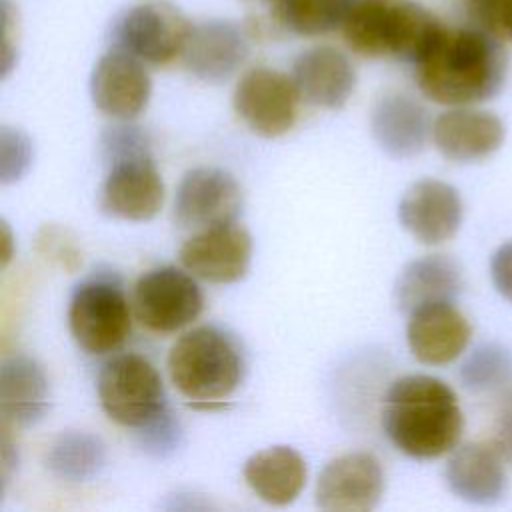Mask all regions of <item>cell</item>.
<instances>
[{
	"mask_svg": "<svg viewBox=\"0 0 512 512\" xmlns=\"http://www.w3.org/2000/svg\"><path fill=\"white\" fill-rule=\"evenodd\" d=\"M508 50L502 40L468 24L442 26L414 62L420 92L436 104L474 106L494 98L508 76Z\"/></svg>",
	"mask_w": 512,
	"mask_h": 512,
	"instance_id": "6da1fadb",
	"label": "cell"
},
{
	"mask_svg": "<svg viewBox=\"0 0 512 512\" xmlns=\"http://www.w3.org/2000/svg\"><path fill=\"white\" fill-rule=\"evenodd\" d=\"M382 428L396 450L432 460L456 448L464 416L454 390L440 378L408 374L390 384L382 402Z\"/></svg>",
	"mask_w": 512,
	"mask_h": 512,
	"instance_id": "7a4b0ae2",
	"label": "cell"
},
{
	"mask_svg": "<svg viewBox=\"0 0 512 512\" xmlns=\"http://www.w3.org/2000/svg\"><path fill=\"white\" fill-rule=\"evenodd\" d=\"M106 176L98 204L102 212L122 220H150L164 202V182L154 164L146 134L138 126L116 124L100 140Z\"/></svg>",
	"mask_w": 512,
	"mask_h": 512,
	"instance_id": "3957f363",
	"label": "cell"
},
{
	"mask_svg": "<svg viewBox=\"0 0 512 512\" xmlns=\"http://www.w3.org/2000/svg\"><path fill=\"white\" fill-rule=\"evenodd\" d=\"M166 368L174 388L200 408L224 406L246 370L238 340L218 326L184 332L170 348Z\"/></svg>",
	"mask_w": 512,
	"mask_h": 512,
	"instance_id": "277c9868",
	"label": "cell"
},
{
	"mask_svg": "<svg viewBox=\"0 0 512 512\" xmlns=\"http://www.w3.org/2000/svg\"><path fill=\"white\" fill-rule=\"evenodd\" d=\"M442 26L428 8L414 0H354L342 34L356 54L392 56L414 64Z\"/></svg>",
	"mask_w": 512,
	"mask_h": 512,
	"instance_id": "5b68a950",
	"label": "cell"
},
{
	"mask_svg": "<svg viewBox=\"0 0 512 512\" xmlns=\"http://www.w3.org/2000/svg\"><path fill=\"white\" fill-rule=\"evenodd\" d=\"M96 388L106 416L136 432L168 410L162 376L148 358L134 352L104 362Z\"/></svg>",
	"mask_w": 512,
	"mask_h": 512,
	"instance_id": "8992f818",
	"label": "cell"
},
{
	"mask_svg": "<svg viewBox=\"0 0 512 512\" xmlns=\"http://www.w3.org/2000/svg\"><path fill=\"white\" fill-rule=\"evenodd\" d=\"M132 314L128 298L112 278H86L68 302V328L74 342L92 356L116 352L128 338Z\"/></svg>",
	"mask_w": 512,
	"mask_h": 512,
	"instance_id": "52a82bcc",
	"label": "cell"
},
{
	"mask_svg": "<svg viewBox=\"0 0 512 512\" xmlns=\"http://www.w3.org/2000/svg\"><path fill=\"white\" fill-rule=\"evenodd\" d=\"M186 268L158 266L144 272L132 290L136 320L154 334H174L192 324L204 308L200 286Z\"/></svg>",
	"mask_w": 512,
	"mask_h": 512,
	"instance_id": "ba28073f",
	"label": "cell"
},
{
	"mask_svg": "<svg viewBox=\"0 0 512 512\" xmlns=\"http://www.w3.org/2000/svg\"><path fill=\"white\" fill-rule=\"evenodd\" d=\"M192 24L168 2H148L126 10L112 28L114 48L160 66L182 56Z\"/></svg>",
	"mask_w": 512,
	"mask_h": 512,
	"instance_id": "9c48e42d",
	"label": "cell"
},
{
	"mask_svg": "<svg viewBox=\"0 0 512 512\" xmlns=\"http://www.w3.org/2000/svg\"><path fill=\"white\" fill-rule=\"evenodd\" d=\"M300 100L292 76L266 66L244 72L232 94L234 112L264 138L282 136L296 124Z\"/></svg>",
	"mask_w": 512,
	"mask_h": 512,
	"instance_id": "30bf717a",
	"label": "cell"
},
{
	"mask_svg": "<svg viewBox=\"0 0 512 512\" xmlns=\"http://www.w3.org/2000/svg\"><path fill=\"white\" fill-rule=\"evenodd\" d=\"M242 210V188L236 178L214 166L188 170L174 194L172 216L184 230H204L234 222Z\"/></svg>",
	"mask_w": 512,
	"mask_h": 512,
	"instance_id": "8fae6325",
	"label": "cell"
},
{
	"mask_svg": "<svg viewBox=\"0 0 512 512\" xmlns=\"http://www.w3.org/2000/svg\"><path fill=\"white\" fill-rule=\"evenodd\" d=\"M182 268L212 284H232L246 276L252 260V236L234 222L192 234L178 252Z\"/></svg>",
	"mask_w": 512,
	"mask_h": 512,
	"instance_id": "7c38bea8",
	"label": "cell"
},
{
	"mask_svg": "<svg viewBox=\"0 0 512 512\" xmlns=\"http://www.w3.org/2000/svg\"><path fill=\"white\" fill-rule=\"evenodd\" d=\"M384 492V472L370 452H348L330 460L316 482V504L328 512L374 510Z\"/></svg>",
	"mask_w": 512,
	"mask_h": 512,
	"instance_id": "4fadbf2b",
	"label": "cell"
},
{
	"mask_svg": "<svg viewBox=\"0 0 512 512\" xmlns=\"http://www.w3.org/2000/svg\"><path fill=\"white\" fill-rule=\"evenodd\" d=\"M152 80L140 58L112 48L98 58L90 74V96L94 106L116 120L128 122L148 106Z\"/></svg>",
	"mask_w": 512,
	"mask_h": 512,
	"instance_id": "5bb4252c",
	"label": "cell"
},
{
	"mask_svg": "<svg viewBox=\"0 0 512 512\" xmlns=\"http://www.w3.org/2000/svg\"><path fill=\"white\" fill-rule=\"evenodd\" d=\"M462 214L464 206L458 190L436 178L410 184L398 204L402 228L426 246L450 240L462 224Z\"/></svg>",
	"mask_w": 512,
	"mask_h": 512,
	"instance_id": "9a60e30c",
	"label": "cell"
},
{
	"mask_svg": "<svg viewBox=\"0 0 512 512\" xmlns=\"http://www.w3.org/2000/svg\"><path fill=\"white\" fill-rule=\"evenodd\" d=\"M504 122L480 108L452 106L432 122V142L450 162L470 164L492 156L504 144Z\"/></svg>",
	"mask_w": 512,
	"mask_h": 512,
	"instance_id": "2e32d148",
	"label": "cell"
},
{
	"mask_svg": "<svg viewBox=\"0 0 512 512\" xmlns=\"http://www.w3.org/2000/svg\"><path fill=\"white\" fill-rule=\"evenodd\" d=\"M472 326L454 302H436L408 314L406 342L412 356L428 366L454 362L468 346Z\"/></svg>",
	"mask_w": 512,
	"mask_h": 512,
	"instance_id": "e0dca14e",
	"label": "cell"
},
{
	"mask_svg": "<svg viewBox=\"0 0 512 512\" xmlns=\"http://www.w3.org/2000/svg\"><path fill=\"white\" fill-rule=\"evenodd\" d=\"M504 462L492 442H468L452 450L444 478L456 498L476 506H490L506 494Z\"/></svg>",
	"mask_w": 512,
	"mask_h": 512,
	"instance_id": "ac0fdd59",
	"label": "cell"
},
{
	"mask_svg": "<svg viewBox=\"0 0 512 512\" xmlns=\"http://www.w3.org/2000/svg\"><path fill=\"white\" fill-rule=\"evenodd\" d=\"M248 40L234 22L212 20L192 26L182 60L186 70L212 84L228 80L246 60Z\"/></svg>",
	"mask_w": 512,
	"mask_h": 512,
	"instance_id": "d6986e66",
	"label": "cell"
},
{
	"mask_svg": "<svg viewBox=\"0 0 512 512\" xmlns=\"http://www.w3.org/2000/svg\"><path fill=\"white\" fill-rule=\"evenodd\" d=\"M292 80L304 102L328 110L342 108L356 88L352 62L332 46L304 50L292 64Z\"/></svg>",
	"mask_w": 512,
	"mask_h": 512,
	"instance_id": "ffe728a7",
	"label": "cell"
},
{
	"mask_svg": "<svg viewBox=\"0 0 512 512\" xmlns=\"http://www.w3.org/2000/svg\"><path fill=\"white\" fill-rule=\"evenodd\" d=\"M372 136L392 158H412L432 136L426 108L406 94H384L376 100L370 114Z\"/></svg>",
	"mask_w": 512,
	"mask_h": 512,
	"instance_id": "44dd1931",
	"label": "cell"
},
{
	"mask_svg": "<svg viewBox=\"0 0 512 512\" xmlns=\"http://www.w3.org/2000/svg\"><path fill=\"white\" fill-rule=\"evenodd\" d=\"M50 408V386L42 366L24 354L2 360L0 368V412L6 426L30 428Z\"/></svg>",
	"mask_w": 512,
	"mask_h": 512,
	"instance_id": "7402d4cb",
	"label": "cell"
},
{
	"mask_svg": "<svg viewBox=\"0 0 512 512\" xmlns=\"http://www.w3.org/2000/svg\"><path fill=\"white\" fill-rule=\"evenodd\" d=\"M464 278L460 264L446 254H428L410 260L394 284L396 308L410 314L436 302H454L462 292Z\"/></svg>",
	"mask_w": 512,
	"mask_h": 512,
	"instance_id": "603a6c76",
	"label": "cell"
},
{
	"mask_svg": "<svg viewBox=\"0 0 512 512\" xmlns=\"http://www.w3.org/2000/svg\"><path fill=\"white\" fill-rule=\"evenodd\" d=\"M244 480L248 488L264 502L286 506L302 492L306 484V462L290 446H270L254 452L244 462Z\"/></svg>",
	"mask_w": 512,
	"mask_h": 512,
	"instance_id": "cb8c5ba5",
	"label": "cell"
},
{
	"mask_svg": "<svg viewBox=\"0 0 512 512\" xmlns=\"http://www.w3.org/2000/svg\"><path fill=\"white\" fill-rule=\"evenodd\" d=\"M268 8L272 20L298 36H320L344 24L354 0H248Z\"/></svg>",
	"mask_w": 512,
	"mask_h": 512,
	"instance_id": "d4e9b609",
	"label": "cell"
},
{
	"mask_svg": "<svg viewBox=\"0 0 512 512\" xmlns=\"http://www.w3.org/2000/svg\"><path fill=\"white\" fill-rule=\"evenodd\" d=\"M106 462L104 442L90 432H64L46 452V468L64 482H88Z\"/></svg>",
	"mask_w": 512,
	"mask_h": 512,
	"instance_id": "484cf974",
	"label": "cell"
},
{
	"mask_svg": "<svg viewBox=\"0 0 512 512\" xmlns=\"http://www.w3.org/2000/svg\"><path fill=\"white\" fill-rule=\"evenodd\" d=\"M460 382L470 392L508 388L512 384V352L498 342L478 344L460 366Z\"/></svg>",
	"mask_w": 512,
	"mask_h": 512,
	"instance_id": "4316f807",
	"label": "cell"
},
{
	"mask_svg": "<svg viewBox=\"0 0 512 512\" xmlns=\"http://www.w3.org/2000/svg\"><path fill=\"white\" fill-rule=\"evenodd\" d=\"M468 24L512 42V0H462Z\"/></svg>",
	"mask_w": 512,
	"mask_h": 512,
	"instance_id": "83f0119b",
	"label": "cell"
},
{
	"mask_svg": "<svg viewBox=\"0 0 512 512\" xmlns=\"http://www.w3.org/2000/svg\"><path fill=\"white\" fill-rule=\"evenodd\" d=\"M30 156H32V146L28 136L20 130H12L4 126L2 128V168H0L2 182L10 184L18 180L30 166Z\"/></svg>",
	"mask_w": 512,
	"mask_h": 512,
	"instance_id": "f1b7e54d",
	"label": "cell"
},
{
	"mask_svg": "<svg viewBox=\"0 0 512 512\" xmlns=\"http://www.w3.org/2000/svg\"><path fill=\"white\" fill-rule=\"evenodd\" d=\"M140 444L146 452L154 456H166L174 452V448L180 442V426L178 420L170 410H166L162 416H158L154 422L138 430Z\"/></svg>",
	"mask_w": 512,
	"mask_h": 512,
	"instance_id": "f546056e",
	"label": "cell"
},
{
	"mask_svg": "<svg viewBox=\"0 0 512 512\" xmlns=\"http://www.w3.org/2000/svg\"><path fill=\"white\" fill-rule=\"evenodd\" d=\"M492 444L502 454V458L512 464V386L504 390V396L496 410Z\"/></svg>",
	"mask_w": 512,
	"mask_h": 512,
	"instance_id": "4dcf8cb0",
	"label": "cell"
},
{
	"mask_svg": "<svg viewBox=\"0 0 512 512\" xmlns=\"http://www.w3.org/2000/svg\"><path fill=\"white\" fill-rule=\"evenodd\" d=\"M490 278L496 292L512 302V240L500 244L490 258Z\"/></svg>",
	"mask_w": 512,
	"mask_h": 512,
	"instance_id": "1f68e13d",
	"label": "cell"
},
{
	"mask_svg": "<svg viewBox=\"0 0 512 512\" xmlns=\"http://www.w3.org/2000/svg\"><path fill=\"white\" fill-rule=\"evenodd\" d=\"M4 242H6V250H4V264L8 262V258H10V250H8V246H10V230H8V226H6V222H4Z\"/></svg>",
	"mask_w": 512,
	"mask_h": 512,
	"instance_id": "d6a6232c",
	"label": "cell"
}]
</instances>
